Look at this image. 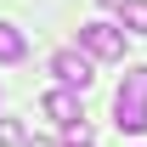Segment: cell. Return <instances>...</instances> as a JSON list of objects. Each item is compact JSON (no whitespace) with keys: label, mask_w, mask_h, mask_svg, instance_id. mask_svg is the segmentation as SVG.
I'll return each mask as SVG.
<instances>
[{"label":"cell","mask_w":147,"mask_h":147,"mask_svg":"<svg viewBox=\"0 0 147 147\" xmlns=\"http://www.w3.org/2000/svg\"><path fill=\"white\" fill-rule=\"evenodd\" d=\"M79 51L91 62H125V28L119 23H79Z\"/></svg>","instance_id":"2"},{"label":"cell","mask_w":147,"mask_h":147,"mask_svg":"<svg viewBox=\"0 0 147 147\" xmlns=\"http://www.w3.org/2000/svg\"><path fill=\"white\" fill-rule=\"evenodd\" d=\"M28 57V34L17 23H0V62H23Z\"/></svg>","instance_id":"5"},{"label":"cell","mask_w":147,"mask_h":147,"mask_svg":"<svg viewBox=\"0 0 147 147\" xmlns=\"http://www.w3.org/2000/svg\"><path fill=\"white\" fill-rule=\"evenodd\" d=\"M68 147H91V125H85V119L68 125Z\"/></svg>","instance_id":"8"},{"label":"cell","mask_w":147,"mask_h":147,"mask_svg":"<svg viewBox=\"0 0 147 147\" xmlns=\"http://www.w3.org/2000/svg\"><path fill=\"white\" fill-rule=\"evenodd\" d=\"M28 147H57V142H34V136H28Z\"/></svg>","instance_id":"10"},{"label":"cell","mask_w":147,"mask_h":147,"mask_svg":"<svg viewBox=\"0 0 147 147\" xmlns=\"http://www.w3.org/2000/svg\"><path fill=\"white\" fill-rule=\"evenodd\" d=\"M96 6H113V11H119V6H125V0H96Z\"/></svg>","instance_id":"9"},{"label":"cell","mask_w":147,"mask_h":147,"mask_svg":"<svg viewBox=\"0 0 147 147\" xmlns=\"http://www.w3.org/2000/svg\"><path fill=\"white\" fill-rule=\"evenodd\" d=\"M0 147H28V125L23 119H0Z\"/></svg>","instance_id":"7"},{"label":"cell","mask_w":147,"mask_h":147,"mask_svg":"<svg viewBox=\"0 0 147 147\" xmlns=\"http://www.w3.org/2000/svg\"><path fill=\"white\" fill-rule=\"evenodd\" d=\"M119 28L125 34H147V0H125L119 6Z\"/></svg>","instance_id":"6"},{"label":"cell","mask_w":147,"mask_h":147,"mask_svg":"<svg viewBox=\"0 0 147 147\" xmlns=\"http://www.w3.org/2000/svg\"><path fill=\"white\" fill-rule=\"evenodd\" d=\"M40 113H45L51 125H62V130L85 119V108H79V96H74V91H45V96H40Z\"/></svg>","instance_id":"4"},{"label":"cell","mask_w":147,"mask_h":147,"mask_svg":"<svg viewBox=\"0 0 147 147\" xmlns=\"http://www.w3.org/2000/svg\"><path fill=\"white\" fill-rule=\"evenodd\" d=\"M113 125L125 130V136H142L147 130V62L125 68L119 91H113Z\"/></svg>","instance_id":"1"},{"label":"cell","mask_w":147,"mask_h":147,"mask_svg":"<svg viewBox=\"0 0 147 147\" xmlns=\"http://www.w3.org/2000/svg\"><path fill=\"white\" fill-rule=\"evenodd\" d=\"M51 74L62 79V91H85L96 79V68H91V57L79 51V45H68V51H51Z\"/></svg>","instance_id":"3"}]
</instances>
